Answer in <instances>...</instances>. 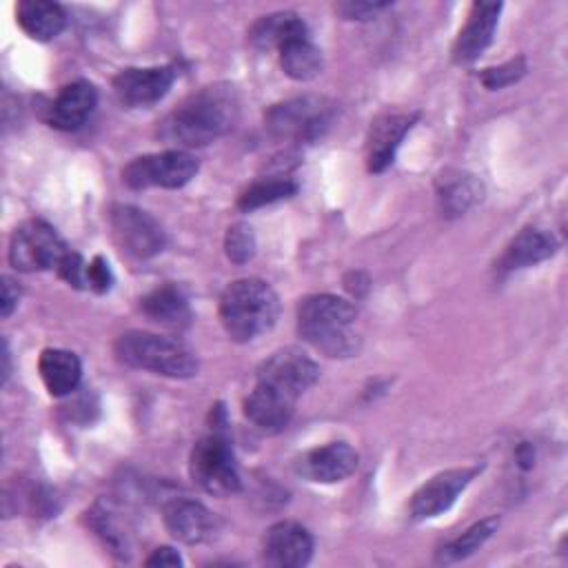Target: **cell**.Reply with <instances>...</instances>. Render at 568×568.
<instances>
[{
	"mask_svg": "<svg viewBox=\"0 0 568 568\" xmlns=\"http://www.w3.org/2000/svg\"><path fill=\"white\" fill-rule=\"evenodd\" d=\"M144 564L151 568H175V566H182V557L171 546H160L146 557Z\"/></svg>",
	"mask_w": 568,
	"mask_h": 568,
	"instance_id": "cell-35",
	"label": "cell"
},
{
	"mask_svg": "<svg viewBox=\"0 0 568 568\" xmlns=\"http://www.w3.org/2000/svg\"><path fill=\"white\" fill-rule=\"evenodd\" d=\"M109 224L118 246L131 257L149 260L158 255L166 244L162 224L138 206L113 204L109 209Z\"/></svg>",
	"mask_w": 568,
	"mask_h": 568,
	"instance_id": "cell-9",
	"label": "cell"
},
{
	"mask_svg": "<svg viewBox=\"0 0 568 568\" xmlns=\"http://www.w3.org/2000/svg\"><path fill=\"white\" fill-rule=\"evenodd\" d=\"M40 377L53 397H64L73 393L80 384L82 364L75 353L64 348H44L38 359Z\"/></svg>",
	"mask_w": 568,
	"mask_h": 568,
	"instance_id": "cell-21",
	"label": "cell"
},
{
	"mask_svg": "<svg viewBox=\"0 0 568 568\" xmlns=\"http://www.w3.org/2000/svg\"><path fill=\"white\" fill-rule=\"evenodd\" d=\"M477 473L479 468L473 466V468H450L430 477L410 497V504H408L410 519L424 521L448 510L455 504L457 495L473 481Z\"/></svg>",
	"mask_w": 568,
	"mask_h": 568,
	"instance_id": "cell-10",
	"label": "cell"
},
{
	"mask_svg": "<svg viewBox=\"0 0 568 568\" xmlns=\"http://www.w3.org/2000/svg\"><path fill=\"white\" fill-rule=\"evenodd\" d=\"M499 526V519L497 517H486L477 524H473L468 530H464L457 539H453L450 544H446L442 550H439V559L442 561H459V559H466L468 555H473L479 546H484V541L497 530Z\"/></svg>",
	"mask_w": 568,
	"mask_h": 568,
	"instance_id": "cell-28",
	"label": "cell"
},
{
	"mask_svg": "<svg viewBox=\"0 0 568 568\" xmlns=\"http://www.w3.org/2000/svg\"><path fill=\"white\" fill-rule=\"evenodd\" d=\"M320 377V366L300 348H282L262 362L257 382L271 384L293 397H300Z\"/></svg>",
	"mask_w": 568,
	"mask_h": 568,
	"instance_id": "cell-11",
	"label": "cell"
},
{
	"mask_svg": "<svg viewBox=\"0 0 568 568\" xmlns=\"http://www.w3.org/2000/svg\"><path fill=\"white\" fill-rule=\"evenodd\" d=\"M140 308L149 320H153L162 326H171V328L186 326L191 320L189 300H186L184 291L175 284H162V286L149 291L140 300Z\"/></svg>",
	"mask_w": 568,
	"mask_h": 568,
	"instance_id": "cell-22",
	"label": "cell"
},
{
	"mask_svg": "<svg viewBox=\"0 0 568 568\" xmlns=\"http://www.w3.org/2000/svg\"><path fill=\"white\" fill-rule=\"evenodd\" d=\"M295 402H297V397H293L271 384L255 382V388L244 399V415L248 417V422L255 428L273 435L288 426L293 410H295Z\"/></svg>",
	"mask_w": 568,
	"mask_h": 568,
	"instance_id": "cell-16",
	"label": "cell"
},
{
	"mask_svg": "<svg viewBox=\"0 0 568 568\" xmlns=\"http://www.w3.org/2000/svg\"><path fill=\"white\" fill-rule=\"evenodd\" d=\"M197 169L200 164L191 153L182 149H169L162 153L133 158L122 169V180L131 189H180L195 178Z\"/></svg>",
	"mask_w": 568,
	"mask_h": 568,
	"instance_id": "cell-6",
	"label": "cell"
},
{
	"mask_svg": "<svg viewBox=\"0 0 568 568\" xmlns=\"http://www.w3.org/2000/svg\"><path fill=\"white\" fill-rule=\"evenodd\" d=\"M344 284H346V291L351 293V295H355V297H362V295H366V291H368V277L364 275V273H359V271H353L346 280H344Z\"/></svg>",
	"mask_w": 568,
	"mask_h": 568,
	"instance_id": "cell-37",
	"label": "cell"
},
{
	"mask_svg": "<svg viewBox=\"0 0 568 568\" xmlns=\"http://www.w3.org/2000/svg\"><path fill=\"white\" fill-rule=\"evenodd\" d=\"M557 253V240L552 233L541 229H524L519 231L510 244L506 246L504 255L499 257V271H517L524 266L539 264Z\"/></svg>",
	"mask_w": 568,
	"mask_h": 568,
	"instance_id": "cell-20",
	"label": "cell"
},
{
	"mask_svg": "<svg viewBox=\"0 0 568 568\" xmlns=\"http://www.w3.org/2000/svg\"><path fill=\"white\" fill-rule=\"evenodd\" d=\"M58 275L73 288H87V262L82 260L80 253L75 251H67L60 260V264L55 266Z\"/></svg>",
	"mask_w": 568,
	"mask_h": 568,
	"instance_id": "cell-32",
	"label": "cell"
},
{
	"mask_svg": "<svg viewBox=\"0 0 568 568\" xmlns=\"http://www.w3.org/2000/svg\"><path fill=\"white\" fill-rule=\"evenodd\" d=\"M189 473L202 490L215 497H229L242 488L235 455L224 433L213 430L193 446Z\"/></svg>",
	"mask_w": 568,
	"mask_h": 568,
	"instance_id": "cell-5",
	"label": "cell"
},
{
	"mask_svg": "<svg viewBox=\"0 0 568 568\" xmlns=\"http://www.w3.org/2000/svg\"><path fill=\"white\" fill-rule=\"evenodd\" d=\"M313 555V537L297 521L273 524L262 541L264 564L275 568H300L306 566Z\"/></svg>",
	"mask_w": 568,
	"mask_h": 568,
	"instance_id": "cell-14",
	"label": "cell"
},
{
	"mask_svg": "<svg viewBox=\"0 0 568 568\" xmlns=\"http://www.w3.org/2000/svg\"><path fill=\"white\" fill-rule=\"evenodd\" d=\"M357 453L346 442H328L302 453L295 459V470L308 481L333 484L346 479L357 468Z\"/></svg>",
	"mask_w": 568,
	"mask_h": 568,
	"instance_id": "cell-13",
	"label": "cell"
},
{
	"mask_svg": "<svg viewBox=\"0 0 568 568\" xmlns=\"http://www.w3.org/2000/svg\"><path fill=\"white\" fill-rule=\"evenodd\" d=\"M499 13L501 2H475L470 7L466 24L453 44V60L457 64H470L486 51V47L493 42Z\"/></svg>",
	"mask_w": 568,
	"mask_h": 568,
	"instance_id": "cell-17",
	"label": "cell"
},
{
	"mask_svg": "<svg viewBox=\"0 0 568 568\" xmlns=\"http://www.w3.org/2000/svg\"><path fill=\"white\" fill-rule=\"evenodd\" d=\"M282 71L300 82L313 80L322 71V51L311 42V38H297L277 49Z\"/></svg>",
	"mask_w": 568,
	"mask_h": 568,
	"instance_id": "cell-25",
	"label": "cell"
},
{
	"mask_svg": "<svg viewBox=\"0 0 568 568\" xmlns=\"http://www.w3.org/2000/svg\"><path fill=\"white\" fill-rule=\"evenodd\" d=\"M517 462H519V466L521 468H532V464H535V448H532V444H528V442H521L519 446H517Z\"/></svg>",
	"mask_w": 568,
	"mask_h": 568,
	"instance_id": "cell-38",
	"label": "cell"
},
{
	"mask_svg": "<svg viewBox=\"0 0 568 568\" xmlns=\"http://www.w3.org/2000/svg\"><path fill=\"white\" fill-rule=\"evenodd\" d=\"M20 300V286L9 277L2 275V297H0V313L2 317H9Z\"/></svg>",
	"mask_w": 568,
	"mask_h": 568,
	"instance_id": "cell-36",
	"label": "cell"
},
{
	"mask_svg": "<svg viewBox=\"0 0 568 568\" xmlns=\"http://www.w3.org/2000/svg\"><path fill=\"white\" fill-rule=\"evenodd\" d=\"M331 104L322 98H295L266 111V126L275 138L313 142L331 126Z\"/></svg>",
	"mask_w": 568,
	"mask_h": 568,
	"instance_id": "cell-8",
	"label": "cell"
},
{
	"mask_svg": "<svg viewBox=\"0 0 568 568\" xmlns=\"http://www.w3.org/2000/svg\"><path fill=\"white\" fill-rule=\"evenodd\" d=\"M98 104V91L87 80L69 82L47 106V122L60 131L80 129Z\"/></svg>",
	"mask_w": 568,
	"mask_h": 568,
	"instance_id": "cell-18",
	"label": "cell"
},
{
	"mask_svg": "<svg viewBox=\"0 0 568 568\" xmlns=\"http://www.w3.org/2000/svg\"><path fill=\"white\" fill-rule=\"evenodd\" d=\"M224 253L233 264H246L255 255V233L248 224L235 222L226 229Z\"/></svg>",
	"mask_w": 568,
	"mask_h": 568,
	"instance_id": "cell-29",
	"label": "cell"
},
{
	"mask_svg": "<svg viewBox=\"0 0 568 568\" xmlns=\"http://www.w3.org/2000/svg\"><path fill=\"white\" fill-rule=\"evenodd\" d=\"M67 251L62 237L44 220H27L18 224L9 240V262L22 273L53 268Z\"/></svg>",
	"mask_w": 568,
	"mask_h": 568,
	"instance_id": "cell-7",
	"label": "cell"
},
{
	"mask_svg": "<svg viewBox=\"0 0 568 568\" xmlns=\"http://www.w3.org/2000/svg\"><path fill=\"white\" fill-rule=\"evenodd\" d=\"M164 526L182 544H202L213 537L217 524L213 513L193 499H171L164 506Z\"/></svg>",
	"mask_w": 568,
	"mask_h": 568,
	"instance_id": "cell-19",
	"label": "cell"
},
{
	"mask_svg": "<svg viewBox=\"0 0 568 568\" xmlns=\"http://www.w3.org/2000/svg\"><path fill=\"white\" fill-rule=\"evenodd\" d=\"M237 98L233 87L213 84L182 100L162 122L160 138L178 146H204L233 129Z\"/></svg>",
	"mask_w": 568,
	"mask_h": 568,
	"instance_id": "cell-1",
	"label": "cell"
},
{
	"mask_svg": "<svg viewBox=\"0 0 568 568\" xmlns=\"http://www.w3.org/2000/svg\"><path fill=\"white\" fill-rule=\"evenodd\" d=\"M386 7H388V2H353V0L335 4L337 13L344 16L346 20H368V18H373L377 11H382Z\"/></svg>",
	"mask_w": 568,
	"mask_h": 568,
	"instance_id": "cell-34",
	"label": "cell"
},
{
	"mask_svg": "<svg viewBox=\"0 0 568 568\" xmlns=\"http://www.w3.org/2000/svg\"><path fill=\"white\" fill-rule=\"evenodd\" d=\"M437 197L446 215H462L481 200V182L468 173H446V178L439 180Z\"/></svg>",
	"mask_w": 568,
	"mask_h": 568,
	"instance_id": "cell-26",
	"label": "cell"
},
{
	"mask_svg": "<svg viewBox=\"0 0 568 568\" xmlns=\"http://www.w3.org/2000/svg\"><path fill=\"white\" fill-rule=\"evenodd\" d=\"M357 308L337 295H308L297 306V333L313 348L328 357H353L359 337L353 331Z\"/></svg>",
	"mask_w": 568,
	"mask_h": 568,
	"instance_id": "cell-2",
	"label": "cell"
},
{
	"mask_svg": "<svg viewBox=\"0 0 568 568\" xmlns=\"http://www.w3.org/2000/svg\"><path fill=\"white\" fill-rule=\"evenodd\" d=\"M297 193V184L288 178H268L251 184L242 195L237 197V209L240 211H255L260 206L286 200Z\"/></svg>",
	"mask_w": 568,
	"mask_h": 568,
	"instance_id": "cell-27",
	"label": "cell"
},
{
	"mask_svg": "<svg viewBox=\"0 0 568 568\" xmlns=\"http://www.w3.org/2000/svg\"><path fill=\"white\" fill-rule=\"evenodd\" d=\"M16 18L20 29L40 42L53 40L60 36V31L67 24L64 9L58 2H47V0H22L16 7Z\"/></svg>",
	"mask_w": 568,
	"mask_h": 568,
	"instance_id": "cell-23",
	"label": "cell"
},
{
	"mask_svg": "<svg viewBox=\"0 0 568 568\" xmlns=\"http://www.w3.org/2000/svg\"><path fill=\"white\" fill-rule=\"evenodd\" d=\"M89 526L102 537V541L111 548L113 555H120L122 559H126V541L124 535L120 532L118 524L113 521L111 513L102 506H93L89 513Z\"/></svg>",
	"mask_w": 568,
	"mask_h": 568,
	"instance_id": "cell-30",
	"label": "cell"
},
{
	"mask_svg": "<svg viewBox=\"0 0 568 568\" xmlns=\"http://www.w3.org/2000/svg\"><path fill=\"white\" fill-rule=\"evenodd\" d=\"M526 73V58L524 55H517L499 67H488L484 69L481 73V84L490 91L495 89H504V87H510L515 84L517 80H521Z\"/></svg>",
	"mask_w": 568,
	"mask_h": 568,
	"instance_id": "cell-31",
	"label": "cell"
},
{
	"mask_svg": "<svg viewBox=\"0 0 568 568\" xmlns=\"http://www.w3.org/2000/svg\"><path fill=\"white\" fill-rule=\"evenodd\" d=\"M118 362L151 371L164 377H193L197 373V357L178 339L162 337L146 331H126L113 344Z\"/></svg>",
	"mask_w": 568,
	"mask_h": 568,
	"instance_id": "cell-4",
	"label": "cell"
},
{
	"mask_svg": "<svg viewBox=\"0 0 568 568\" xmlns=\"http://www.w3.org/2000/svg\"><path fill=\"white\" fill-rule=\"evenodd\" d=\"M306 22L293 11H275L253 22L248 38L257 49H280L291 40L306 38Z\"/></svg>",
	"mask_w": 568,
	"mask_h": 568,
	"instance_id": "cell-24",
	"label": "cell"
},
{
	"mask_svg": "<svg viewBox=\"0 0 568 568\" xmlns=\"http://www.w3.org/2000/svg\"><path fill=\"white\" fill-rule=\"evenodd\" d=\"M175 80L171 64L162 67H129L113 78V91L126 106H149L162 100Z\"/></svg>",
	"mask_w": 568,
	"mask_h": 568,
	"instance_id": "cell-12",
	"label": "cell"
},
{
	"mask_svg": "<svg viewBox=\"0 0 568 568\" xmlns=\"http://www.w3.org/2000/svg\"><path fill=\"white\" fill-rule=\"evenodd\" d=\"M280 315V300L271 284L257 277L231 282L220 297V322L235 342H251L268 333Z\"/></svg>",
	"mask_w": 568,
	"mask_h": 568,
	"instance_id": "cell-3",
	"label": "cell"
},
{
	"mask_svg": "<svg viewBox=\"0 0 568 568\" xmlns=\"http://www.w3.org/2000/svg\"><path fill=\"white\" fill-rule=\"evenodd\" d=\"M419 120V113H386L377 118L366 140V166L371 173H382L393 164L406 133Z\"/></svg>",
	"mask_w": 568,
	"mask_h": 568,
	"instance_id": "cell-15",
	"label": "cell"
},
{
	"mask_svg": "<svg viewBox=\"0 0 568 568\" xmlns=\"http://www.w3.org/2000/svg\"><path fill=\"white\" fill-rule=\"evenodd\" d=\"M113 286V273L109 268V262L102 255H95L87 264V288L95 293H106Z\"/></svg>",
	"mask_w": 568,
	"mask_h": 568,
	"instance_id": "cell-33",
	"label": "cell"
},
{
	"mask_svg": "<svg viewBox=\"0 0 568 568\" xmlns=\"http://www.w3.org/2000/svg\"><path fill=\"white\" fill-rule=\"evenodd\" d=\"M2 359H4V366H2V384H4V382H7V377H9V346H7V342H4Z\"/></svg>",
	"mask_w": 568,
	"mask_h": 568,
	"instance_id": "cell-39",
	"label": "cell"
}]
</instances>
